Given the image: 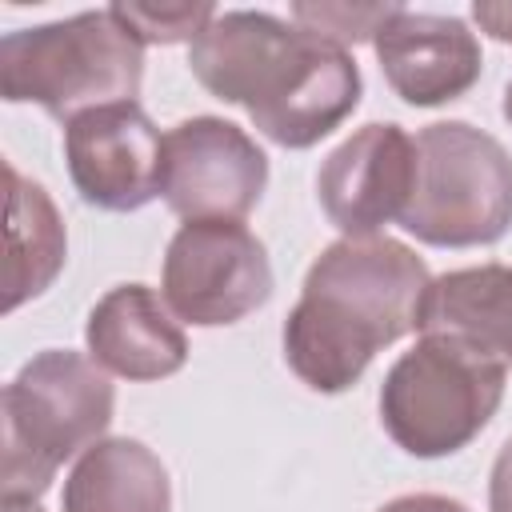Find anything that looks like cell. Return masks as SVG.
<instances>
[{"instance_id": "cell-16", "label": "cell", "mask_w": 512, "mask_h": 512, "mask_svg": "<svg viewBox=\"0 0 512 512\" xmlns=\"http://www.w3.org/2000/svg\"><path fill=\"white\" fill-rule=\"evenodd\" d=\"M112 12L140 44L196 40L216 20L212 4H112Z\"/></svg>"}, {"instance_id": "cell-20", "label": "cell", "mask_w": 512, "mask_h": 512, "mask_svg": "<svg viewBox=\"0 0 512 512\" xmlns=\"http://www.w3.org/2000/svg\"><path fill=\"white\" fill-rule=\"evenodd\" d=\"M380 512H468L460 500H448V496H432V492H420V496H400L392 504H384Z\"/></svg>"}, {"instance_id": "cell-19", "label": "cell", "mask_w": 512, "mask_h": 512, "mask_svg": "<svg viewBox=\"0 0 512 512\" xmlns=\"http://www.w3.org/2000/svg\"><path fill=\"white\" fill-rule=\"evenodd\" d=\"M472 20H476L488 36L512 44V4H472Z\"/></svg>"}, {"instance_id": "cell-21", "label": "cell", "mask_w": 512, "mask_h": 512, "mask_svg": "<svg viewBox=\"0 0 512 512\" xmlns=\"http://www.w3.org/2000/svg\"><path fill=\"white\" fill-rule=\"evenodd\" d=\"M4 512H40L36 500H4Z\"/></svg>"}, {"instance_id": "cell-14", "label": "cell", "mask_w": 512, "mask_h": 512, "mask_svg": "<svg viewBox=\"0 0 512 512\" xmlns=\"http://www.w3.org/2000/svg\"><path fill=\"white\" fill-rule=\"evenodd\" d=\"M172 488L160 456L140 440L92 444L64 480V512H168Z\"/></svg>"}, {"instance_id": "cell-6", "label": "cell", "mask_w": 512, "mask_h": 512, "mask_svg": "<svg viewBox=\"0 0 512 512\" xmlns=\"http://www.w3.org/2000/svg\"><path fill=\"white\" fill-rule=\"evenodd\" d=\"M500 396L504 360L452 336H424L384 376L380 420L404 452L448 456L492 420Z\"/></svg>"}, {"instance_id": "cell-7", "label": "cell", "mask_w": 512, "mask_h": 512, "mask_svg": "<svg viewBox=\"0 0 512 512\" xmlns=\"http://www.w3.org/2000/svg\"><path fill=\"white\" fill-rule=\"evenodd\" d=\"M268 296V252L240 220H200L172 236L164 256V304L176 320L200 328L236 324Z\"/></svg>"}, {"instance_id": "cell-3", "label": "cell", "mask_w": 512, "mask_h": 512, "mask_svg": "<svg viewBox=\"0 0 512 512\" xmlns=\"http://www.w3.org/2000/svg\"><path fill=\"white\" fill-rule=\"evenodd\" d=\"M140 76L144 44L112 8L20 28L0 40V96L8 104H40L64 124L92 108L132 100Z\"/></svg>"}, {"instance_id": "cell-1", "label": "cell", "mask_w": 512, "mask_h": 512, "mask_svg": "<svg viewBox=\"0 0 512 512\" xmlns=\"http://www.w3.org/2000/svg\"><path fill=\"white\" fill-rule=\"evenodd\" d=\"M188 64L216 100L244 104L280 148L324 140L360 104V72L348 48L268 12H216L192 40Z\"/></svg>"}, {"instance_id": "cell-15", "label": "cell", "mask_w": 512, "mask_h": 512, "mask_svg": "<svg viewBox=\"0 0 512 512\" xmlns=\"http://www.w3.org/2000/svg\"><path fill=\"white\" fill-rule=\"evenodd\" d=\"M8 180V260H4V312L40 296L64 268V224L48 192L4 164Z\"/></svg>"}, {"instance_id": "cell-9", "label": "cell", "mask_w": 512, "mask_h": 512, "mask_svg": "<svg viewBox=\"0 0 512 512\" xmlns=\"http://www.w3.org/2000/svg\"><path fill=\"white\" fill-rule=\"evenodd\" d=\"M164 136L136 100L92 108L64 124L68 176L84 204L132 212L160 196Z\"/></svg>"}, {"instance_id": "cell-13", "label": "cell", "mask_w": 512, "mask_h": 512, "mask_svg": "<svg viewBox=\"0 0 512 512\" xmlns=\"http://www.w3.org/2000/svg\"><path fill=\"white\" fill-rule=\"evenodd\" d=\"M420 332L452 336L496 360H512V264H480L432 280Z\"/></svg>"}, {"instance_id": "cell-18", "label": "cell", "mask_w": 512, "mask_h": 512, "mask_svg": "<svg viewBox=\"0 0 512 512\" xmlns=\"http://www.w3.org/2000/svg\"><path fill=\"white\" fill-rule=\"evenodd\" d=\"M488 504H492V512H512V440L500 448V456H496V464H492Z\"/></svg>"}, {"instance_id": "cell-8", "label": "cell", "mask_w": 512, "mask_h": 512, "mask_svg": "<svg viewBox=\"0 0 512 512\" xmlns=\"http://www.w3.org/2000/svg\"><path fill=\"white\" fill-rule=\"evenodd\" d=\"M268 184V156L256 140L216 116H196L164 136L160 196L188 220H240L256 208Z\"/></svg>"}, {"instance_id": "cell-12", "label": "cell", "mask_w": 512, "mask_h": 512, "mask_svg": "<svg viewBox=\"0 0 512 512\" xmlns=\"http://www.w3.org/2000/svg\"><path fill=\"white\" fill-rule=\"evenodd\" d=\"M92 360L124 380H164L184 368L188 340L172 308L144 284L112 288L88 316Z\"/></svg>"}, {"instance_id": "cell-10", "label": "cell", "mask_w": 512, "mask_h": 512, "mask_svg": "<svg viewBox=\"0 0 512 512\" xmlns=\"http://www.w3.org/2000/svg\"><path fill=\"white\" fill-rule=\"evenodd\" d=\"M416 180V140L400 124H364L320 168V204L344 236H376L400 220Z\"/></svg>"}, {"instance_id": "cell-2", "label": "cell", "mask_w": 512, "mask_h": 512, "mask_svg": "<svg viewBox=\"0 0 512 512\" xmlns=\"http://www.w3.org/2000/svg\"><path fill=\"white\" fill-rule=\"evenodd\" d=\"M424 260L388 236H344L304 276L284 324V360L316 392H344L368 360L420 328L428 296Z\"/></svg>"}, {"instance_id": "cell-22", "label": "cell", "mask_w": 512, "mask_h": 512, "mask_svg": "<svg viewBox=\"0 0 512 512\" xmlns=\"http://www.w3.org/2000/svg\"><path fill=\"white\" fill-rule=\"evenodd\" d=\"M504 116H508V124H512V84L504 88Z\"/></svg>"}, {"instance_id": "cell-4", "label": "cell", "mask_w": 512, "mask_h": 512, "mask_svg": "<svg viewBox=\"0 0 512 512\" xmlns=\"http://www.w3.org/2000/svg\"><path fill=\"white\" fill-rule=\"evenodd\" d=\"M112 400V384L96 360L60 348L32 356L4 388V500H40L64 460L100 444Z\"/></svg>"}, {"instance_id": "cell-5", "label": "cell", "mask_w": 512, "mask_h": 512, "mask_svg": "<svg viewBox=\"0 0 512 512\" xmlns=\"http://www.w3.org/2000/svg\"><path fill=\"white\" fill-rule=\"evenodd\" d=\"M404 232L440 248L492 244L512 224V156L464 120L416 136V180L400 216Z\"/></svg>"}, {"instance_id": "cell-11", "label": "cell", "mask_w": 512, "mask_h": 512, "mask_svg": "<svg viewBox=\"0 0 512 512\" xmlns=\"http://www.w3.org/2000/svg\"><path fill=\"white\" fill-rule=\"evenodd\" d=\"M392 92L416 108L464 96L480 76V44L464 20L396 12L372 40Z\"/></svg>"}, {"instance_id": "cell-17", "label": "cell", "mask_w": 512, "mask_h": 512, "mask_svg": "<svg viewBox=\"0 0 512 512\" xmlns=\"http://www.w3.org/2000/svg\"><path fill=\"white\" fill-rule=\"evenodd\" d=\"M400 8L392 4H292V20L340 48L376 40Z\"/></svg>"}]
</instances>
